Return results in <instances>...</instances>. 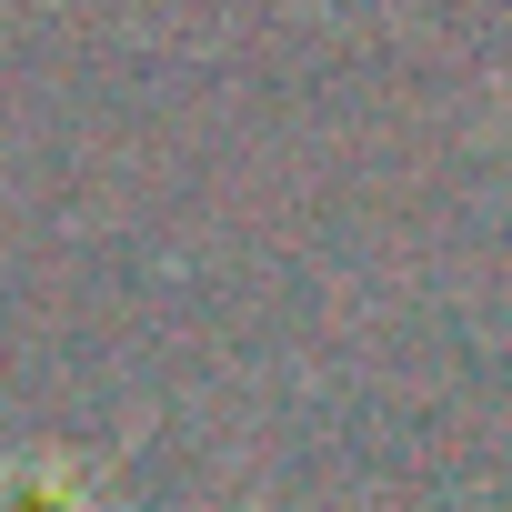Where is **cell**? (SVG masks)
Segmentation results:
<instances>
[{"mask_svg": "<svg viewBox=\"0 0 512 512\" xmlns=\"http://www.w3.org/2000/svg\"><path fill=\"white\" fill-rule=\"evenodd\" d=\"M0 512H91V502H81V472H71V462H41Z\"/></svg>", "mask_w": 512, "mask_h": 512, "instance_id": "cell-1", "label": "cell"}]
</instances>
